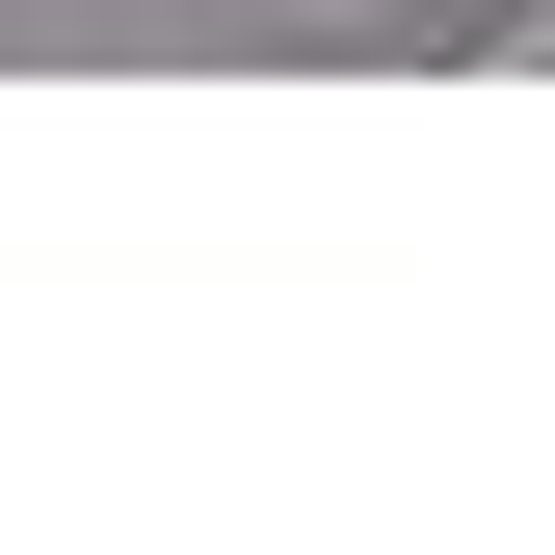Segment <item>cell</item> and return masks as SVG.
Instances as JSON below:
<instances>
[{
  "label": "cell",
  "instance_id": "6da1fadb",
  "mask_svg": "<svg viewBox=\"0 0 555 555\" xmlns=\"http://www.w3.org/2000/svg\"><path fill=\"white\" fill-rule=\"evenodd\" d=\"M264 53H503V0H238Z\"/></svg>",
  "mask_w": 555,
  "mask_h": 555
}]
</instances>
